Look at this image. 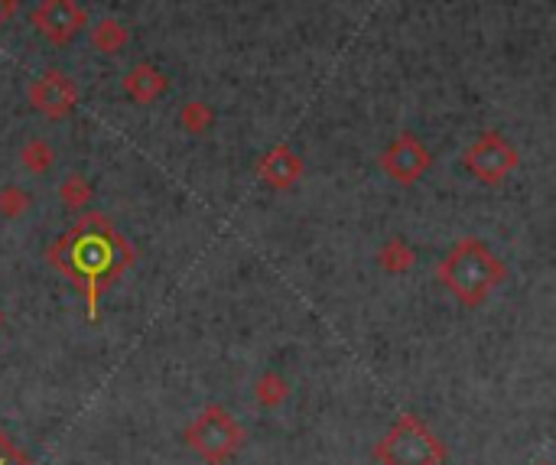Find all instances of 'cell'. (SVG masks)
Masks as SVG:
<instances>
[{
	"mask_svg": "<svg viewBox=\"0 0 556 465\" xmlns=\"http://www.w3.org/2000/svg\"><path fill=\"white\" fill-rule=\"evenodd\" d=\"M244 439V426L231 417L225 407H205L196 420L186 426V446L196 452L205 465H228L238 456Z\"/></svg>",
	"mask_w": 556,
	"mask_h": 465,
	"instance_id": "cell-4",
	"label": "cell"
},
{
	"mask_svg": "<svg viewBox=\"0 0 556 465\" xmlns=\"http://www.w3.org/2000/svg\"><path fill=\"white\" fill-rule=\"evenodd\" d=\"M92 46L101 56H121L127 46H131V30L124 27L121 20H101L92 27Z\"/></svg>",
	"mask_w": 556,
	"mask_h": 465,
	"instance_id": "cell-11",
	"label": "cell"
},
{
	"mask_svg": "<svg viewBox=\"0 0 556 465\" xmlns=\"http://www.w3.org/2000/svg\"><path fill=\"white\" fill-rule=\"evenodd\" d=\"M540 465H547V462H540Z\"/></svg>",
	"mask_w": 556,
	"mask_h": 465,
	"instance_id": "cell-21",
	"label": "cell"
},
{
	"mask_svg": "<svg viewBox=\"0 0 556 465\" xmlns=\"http://www.w3.org/2000/svg\"><path fill=\"white\" fill-rule=\"evenodd\" d=\"M215 121V111L205 105V101H186L183 111H179V124L189 134H205Z\"/></svg>",
	"mask_w": 556,
	"mask_h": 465,
	"instance_id": "cell-16",
	"label": "cell"
},
{
	"mask_svg": "<svg viewBox=\"0 0 556 465\" xmlns=\"http://www.w3.org/2000/svg\"><path fill=\"white\" fill-rule=\"evenodd\" d=\"M413 264H417V251L404 238H387L384 248L378 251V267L384 274H407V270H413Z\"/></svg>",
	"mask_w": 556,
	"mask_h": 465,
	"instance_id": "cell-12",
	"label": "cell"
},
{
	"mask_svg": "<svg viewBox=\"0 0 556 465\" xmlns=\"http://www.w3.org/2000/svg\"><path fill=\"white\" fill-rule=\"evenodd\" d=\"M30 209V192L17 186V183H7L0 189V218H20L27 215Z\"/></svg>",
	"mask_w": 556,
	"mask_h": 465,
	"instance_id": "cell-17",
	"label": "cell"
},
{
	"mask_svg": "<svg viewBox=\"0 0 556 465\" xmlns=\"http://www.w3.org/2000/svg\"><path fill=\"white\" fill-rule=\"evenodd\" d=\"M59 199H62L66 209L82 212V209H88V202L95 199V189H92V183H88L82 173H69L66 179H62V186H59Z\"/></svg>",
	"mask_w": 556,
	"mask_h": 465,
	"instance_id": "cell-15",
	"label": "cell"
},
{
	"mask_svg": "<svg viewBox=\"0 0 556 465\" xmlns=\"http://www.w3.org/2000/svg\"><path fill=\"white\" fill-rule=\"evenodd\" d=\"M257 176L270 189H290L303 179V157L290 144H277L257 163Z\"/></svg>",
	"mask_w": 556,
	"mask_h": 465,
	"instance_id": "cell-9",
	"label": "cell"
},
{
	"mask_svg": "<svg viewBox=\"0 0 556 465\" xmlns=\"http://www.w3.org/2000/svg\"><path fill=\"white\" fill-rule=\"evenodd\" d=\"M46 261L85 296L88 322H98L101 296L137 261L127 238L101 212H88L46 251Z\"/></svg>",
	"mask_w": 556,
	"mask_h": 465,
	"instance_id": "cell-1",
	"label": "cell"
},
{
	"mask_svg": "<svg viewBox=\"0 0 556 465\" xmlns=\"http://www.w3.org/2000/svg\"><path fill=\"white\" fill-rule=\"evenodd\" d=\"M166 88H170V79L153 62H140V66H134L124 75V92L134 105H153Z\"/></svg>",
	"mask_w": 556,
	"mask_h": 465,
	"instance_id": "cell-10",
	"label": "cell"
},
{
	"mask_svg": "<svg viewBox=\"0 0 556 465\" xmlns=\"http://www.w3.org/2000/svg\"><path fill=\"white\" fill-rule=\"evenodd\" d=\"M517 166H521V153H517L511 140L498 131H485L478 140H472L469 150H465V170L485 186L504 183Z\"/></svg>",
	"mask_w": 556,
	"mask_h": 465,
	"instance_id": "cell-5",
	"label": "cell"
},
{
	"mask_svg": "<svg viewBox=\"0 0 556 465\" xmlns=\"http://www.w3.org/2000/svg\"><path fill=\"white\" fill-rule=\"evenodd\" d=\"M374 459L381 465H443L446 446L430 426L420 423L413 413H404L374 446Z\"/></svg>",
	"mask_w": 556,
	"mask_h": 465,
	"instance_id": "cell-3",
	"label": "cell"
},
{
	"mask_svg": "<svg viewBox=\"0 0 556 465\" xmlns=\"http://www.w3.org/2000/svg\"><path fill=\"white\" fill-rule=\"evenodd\" d=\"M14 10H17V0H0V23L14 17Z\"/></svg>",
	"mask_w": 556,
	"mask_h": 465,
	"instance_id": "cell-19",
	"label": "cell"
},
{
	"mask_svg": "<svg viewBox=\"0 0 556 465\" xmlns=\"http://www.w3.org/2000/svg\"><path fill=\"white\" fill-rule=\"evenodd\" d=\"M439 283L456 296L462 306L478 309L488 303V296L495 293L504 280H508V267L498 261V254L478 238H462L452 248L436 270Z\"/></svg>",
	"mask_w": 556,
	"mask_h": 465,
	"instance_id": "cell-2",
	"label": "cell"
},
{
	"mask_svg": "<svg viewBox=\"0 0 556 465\" xmlns=\"http://www.w3.org/2000/svg\"><path fill=\"white\" fill-rule=\"evenodd\" d=\"M433 166V157L417 134H400L381 153V170L400 186H413Z\"/></svg>",
	"mask_w": 556,
	"mask_h": 465,
	"instance_id": "cell-6",
	"label": "cell"
},
{
	"mask_svg": "<svg viewBox=\"0 0 556 465\" xmlns=\"http://www.w3.org/2000/svg\"><path fill=\"white\" fill-rule=\"evenodd\" d=\"M20 163H23V170H27V173L46 176L56 166V150H53V144H49V140L33 137V140H27V144H23Z\"/></svg>",
	"mask_w": 556,
	"mask_h": 465,
	"instance_id": "cell-13",
	"label": "cell"
},
{
	"mask_svg": "<svg viewBox=\"0 0 556 465\" xmlns=\"http://www.w3.org/2000/svg\"><path fill=\"white\" fill-rule=\"evenodd\" d=\"M254 397L261 407H280L290 397V384L280 371H264L254 384Z\"/></svg>",
	"mask_w": 556,
	"mask_h": 465,
	"instance_id": "cell-14",
	"label": "cell"
},
{
	"mask_svg": "<svg viewBox=\"0 0 556 465\" xmlns=\"http://www.w3.org/2000/svg\"><path fill=\"white\" fill-rule=\"evenodd\" d=\"M33 27L40 30L49 43L69 46L75 36L88 27V14L79 7V0H43L33 10Z\"/></svg>",
	"mask_w": 556,
	"mask_h": 465,
	"instance_id": "cell-8",
	"label": "cell"
},
{
	"mask_svg": "<svg viewBox=\"0 0 556 465\" xmlns=\"http://www.w3.org/2000/svg\"><path fill=\"white\" fill-rule=\"evenodd\" d=\"M4 322H7V316H4V309H0V329H4Z\"/></svg>",
	"mask_w": 556,
	"mask_h": 465,
	"instance_id": "cell-20",
	"label": "cell"
},
{
	"mask_svg": "<svg viewBox=\"0 0 556 465\" xmlns=\"http://www.w3.org/2000/svg\"><path fill=\"white\" fill-rule=\"evenodd\" d=\"M0 465H36V462L4 430H0Z\"/></svg>",
	"mask_w": 556,
	"mask_h": 465,
	"instance_id": "cell-18",
	"label": "cell"
},
{
	"mask_svg": "<svg viewBox=\"0 0 556 465\" xmlns=\"http://www.w3.org/2000/svg\"><path fill=\"white\" fill-rule=\"evenodd\" d=\"M30 105L49 121H62L79 108V85H75L66 72L49 69L30 85Z\"/></svg>",
	"mask_w": 556,
	"mask_h": 465,
	"instance_id": "cell-7",
	"label": "cell"
}]
</instances>
